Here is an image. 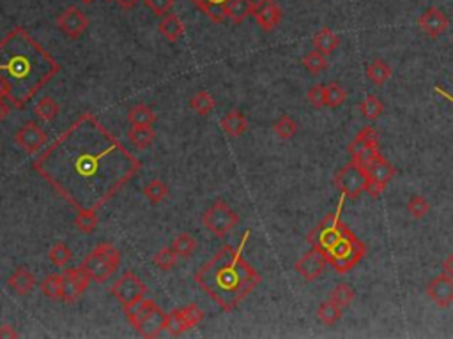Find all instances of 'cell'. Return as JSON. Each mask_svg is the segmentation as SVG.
Returning a JSON list of instances; mask_svg holds the SVG:
<instances>
[{
  "mask_svg": "<svg viewBox=\"0 0 453 339\" xmlns=\"http://www.w3.org/2000/svg\"><path fill=\"white\" fill-rule=\"evenodd\" d=\"M39 177L76 211L105 207L142 163L92 113H82L32 163Z\"/></svg>",
  "mask_w": 453,
  "mask_h": 339,
  "instance_id": "obj_1",
  "label": "cell"
},
{
  "mask_svg": "<svg viewBox=\"0 0 453 339\" xmlns=\"http://www.w3.org/2000/svg\"><path fill=\"white\" fill-rule=\"evenodd\" d=\"M59 71L61 64L23 27L0 39V78L8 85V101L15 108L29 105Z\"/></svg>",
  "mask_w": 453,
  "mask_h": 339,
  "instance_id": "obj_2",
  "label": "cell"
},
{
  "mask_svg": "<svg viewBox=\"0 0 453 339\" xmlns=\"http://www.w3.org/2000/svg\"><path fill=\"white\" fill-rule=\"evenodd\" d=\"M250 230L243 234L238 248L225 244L215 257L195 272V282L225 313H231L259 287V274L243 257Z\"/></svg>",
  "mask_w": 453,
  "mask_h": 339,
  "instance_id": "obj_3",
  "label": "cell"
},
{
  "mask_svg": "<svg viewBox=\"0 0 453 339\" xmlns=\"http://www.w3.org/2000/svg\"><path fill=\"white\" fill-rule=\"evenodd\" d=\"M366 253V246L363 244L361 239L356 237L347 225L344 226L342 234L336 237V241L329 246L326 251H322V257L326 258L329 265L335 269L338 274H347L351 269H354L359 262L363 260Z\"/></svg>",
  "mask_w": 453,
  "mask_h": 339,
  "instance_id": "obj_4",
  "label": "cell"
},
{
  "mask_svg": "<svg viewBox=\"0 0 453 339\" xmlns=\"http://www.w3.org/2000/svg\"><path fill=\"white\" fill-rule=\"evenodd\" d=\"M124 313L129 324L136 329V332L142 338H158L165 331L166 313H163L161 309L156 306V302L151 301V299L144 297L142 301L128 306V308H124Z\"/></svg>",
  "mask_w": 453,
  "mask_h": 339,
  "instance_id": "obj_5",
  "label": "cell"
},
{
  "mask_svg": "<svg viewBox=\"0 0 453 339\" xmlns=\"http://www.w3.org/2000/svg\"><path fill=\"white\" fill-rule=\"evenodd\" d=\"M345 200H347V196H340V202L335 211L326 214L324 218H322V221L308 234V244L314 249H317L319 253L326 251V249L336 241V237L342 234V230H344L345 223L340 219V214L344 211Z\"/></svg>",
  "mask_w": 453,
  "mask_h": 339,
  "instance_id": "obj_6",
  "label": "cell"
},
{
  "mask_svg": "<svg viewBox=\"0 0 453 339\" xmlns=\"http://www.w3.org/2000/svg\"><path fill=\"white\" fill-rule=\"evenodd\" d=\"M333 184L342 195L354 200L361 193H365L366 184V172L356 161H349L347 165L342 166L333 177Z\"/></svg>",
  "mask_w": 453,
  "mask_h": 339,
  "instance_id": "obj_7",
  "label": "cell"
},
{
  "mask_svg": "<svg viewBox=\"0 0 453 339\" xmlns=\"http://www.w3.org/2000/svg\"><path fill=\"white\" fill-rule=\"evenodd\" d=\"M202 223L211 234H215L216 237H225L229 232L234 228L239 223L238 212L232 211L226 202L216 200L211 207L206 211V214L202 216Z\"/></svg>",
  "mask_w": 453,
  "mask_h": 339,
  "instance_id": "obj_8",
  "label": "cell"
},
{
  "mask_svg": "<svg viewBox=\"0 0 453 339\" xmlns=\"http://www.w3.org/2000/svg\"><path fill=\"white\" fill-rule=\"evenodd\" d=\"M112 295L121 302L122 308H128L148 295V287L138 276L133 274V272H126L112 285Z\"/></svg>",
  "mask_w": 453,
  "mask_h": 339,
  "instance_id": "obj_9",
  "label": "cell"
},
{
  "mask_svg": "<svg viewBox=\"0 0 453 339\" xmlns=\"http://www.w3.org/2000/svg\"><path fill=\"white\" fill-rule=\"evenodd\" d=\"M15 142L27 152V154H36L48 144V135L45 129L39 128L36 122H27L18 129L15 136Z\"/></svg>",
  "mask_w": 453,
  "mask_h": 339,
  "instance_id": "obj_10",
  "label": "cell"
},
{
  "mask_svg": "<svg viewBox=\"0 0 453 339\" xmlns=\"http://www.w3.org/2000/svg\"><path fill=\"white\" fill-rule=\"evenodd\" d=\"M252 16L264 32H273L282 22V9L275 0H257L253 2Z\"/></svg>",
  "mask_w": 453,
  "mask_h": 339,
  "instance_id": "obj_11",
  "label": "cell"
},
{
  "mask_svg": "<svg viewBox=\"0 0 453 339\" xmlns=\"http://www.w3.org/2000/svg\"><path fill=\"white\" fill-rule=\"evenodd\" d=\"M57 27L68 38L76 39L87 31L89 18L85 16V13L82 9H78L76 6H69L59 18H57Z\"/></svg>",
  "mask_w": 453,
  "mask_h": 339,
  "instance_id": "obj_12",
  "label": "cell"
},
{
  "mask_svg": "<svg viewBox=\"0 0 453 339\" xmlns=\"http://www.w3.org/2000/svg\"><path fill=\"white\" fill-rule=\"evenodd\" d=\"M326 258L322 257V253H319L317 249H310L308 253H305L298 262H296L294 269L305 281H315L322 276V272L326 271Z\"/></svg>",
  "mask_w": 453,
  "mask_h": 339,
  "instance_id": "obj_13",
  "label": "cell"
},
{
  "mask_svg": "<svg viewBox=\"0 0 453 339\" xmlns=\"http://www.w3.org/2000/svg\"><path fill=\"white\" fill-rule=\"evenodd\" d=\"M425 294L438 308H448L453 302V278L443 272L438 278L431 279L425 287Z\"/></svg>",
  "mask_w": 453,
  "mask_h": 339,
  "instance_id": "obj_14",
  "label": "cell"
},
{
  "mask_svg": "<svg viewBox=\"0 0 453 339\" xmlns=\"http://www.w3.org/2000/svg\"><path fill=\"white\" fill-rule=\"evenodd\" d=\"M450 20L439 8L432 6L418 18V29L429 38H439L448 31Z\"/></svg>",
  "mask_w": 453,
  "mask_h": 339,
  "instance_id": "obj_15",
  "label": "cell"
},
{
  "mask_svg": "<svg viewBox=\"0 0 453 339\" xmlns=\"http://www.w3.org/2000/svg\"><path fill=\"white\" fill-rule=\"evenodd\" d=\"M379 147V135L372 126H366L363 128L358 135L354 136L351 144L347 145V154L351 156V159L358 158L363 152L371 151V149Z\"/></svg>",
  "mask_w": 453,
  "mask_h": 339,
  "instance_id": "obj_16",
  "label": "cell"
},
{
  "mask_svg": "<svg viewBox=\"0 0 453 339\" xmlns=\"http://www.w3.org/2000/svg\"><path fill=\"white\" fill-rule=\"evenodd\" d=\"M82 265L87 269V272L91 274L92 281H96V282H106L110 278H112V274H115V271H113V269L110 267V265L106 264L101 257H99L96 249L94 251L89 253Z\"/></svg>",
  "mask_w": 453,
  "mask_h": 339,
  "instance_id": "obj_17",
  "label": "cell"
},
{
  "mask_svg": "<svg viewBox=\"0 0 453 339\" xmlns=\"http://www.w3.org/2000/svg\"><path fill=\"white\" fill-rule=\"evenodd\" d=\"M158 31H159V34L166 39V41L175 43V41H179L182 36H185L186 27L178 15H166V16H163L161 22H159Z\"/></svg>",
  "mask_w": 453,
  "mask_h": 339,
  "instance_id": "obj_18",
  "label": "cell"
},
{
  "mask_svg": "<svg viewBox=\"0 0 453 339\" xmlns=\"http://www.w3.org/2000/svg\"><path fill=\"white\" fill-rule=\"evenodd\" d=\"M365 172H366V179L384 182V184H388V182L393 179V175L396 174L395 166H393L388 159L382 158V156L375 158L374 161L368 165V168H366Z\"/></svg>",
  "mask_w": 453,
  "mask_h": 339,
  "instance_id": "obj_19",
  "label": "cell"
},
{
  "mask_svg": "<svg viewBox=\"0 0 453 339\" xmlns=\"http://www.w3.org/2000/svg\"><path fill=\"white\" fill-rule=\"evenodd\" d=\"M8 285L11 290H15L18 295H29L32 288L36 287V278L31 271L27 269H16L8 279Z\"/></svg>",
  "mask_w": 453,
  "mask_h": 339,
  "instance_id": "obj_20",
  "label": "cell"
},
{
  "mask_svg": "<svg viewBox=\"0 0 453 339\" xmlns=\"http://www.w3.org/2000/svg\"><path fill=\"white\" fill-rule=\"evenodd\" d=\"M312 45H314V48L317 50V52L324 53V55H331L340 46V38L329 27H324V29H321V31L314 36Z\"/></svg>",
  "mask_w": 453,
  "mask_h": 339,
  "instance_id": "obj_21",
  "label": "cell"
},
{
  "mask_svg": "<svg viewBox=\"0 0 453 339\" xmlns=\"http://www.w3.org/2000/svg\"><path fill=\"white\" fill-rule=\"evenodd\" d=\"M252 9L253 0H226L225 4L226 18L231 20L232 23H236V25L245 22L252 15Z\"/></svg>",
  "mask_w": 453,
  "mask_h": 339,
  "instance_id": "obj_22",
  "label": "cell"
},
{
  "mask_svg": "<svg viewBox=\"0 0 453 339\" xmlns=\"http://www.w3.org/2000/svg\"><path fill=\"white\" fill-rule=\"evenodd\" d=\"M220 124H222L223 131H225L226 135L234 136V138L236 136H241L243 133H246V129H248V121H246L245 115H243L241 112H238V110H232V112L226 113Z\"/></svg>",
  "mask_w": 453,
  "mask_h": 339,
  "instance_id": "obj_23",
  "label": "cell"
},
{
  "mask_svg": "<svg viewBox=\"0 0 453 339\" xmlns=\"http://www.w3.org/2000/svg\"><path fill=\"white\" fill-rule=\"evenodd\" d=\"M196 8L201 9L211 22L222 23L226 18L225 4L226 0H192Z\"/></svg>",
  "mask_w": 453,
  "mask_h": 339,
  "instance_id": "obj_24",
  "label": "cell"
},
{
  "mask_svg": "<svg viewBox=\"0 0 453 339\" xmlns=\"http://www.w3.org/2000/svg\"><path fill=\"white\" fill-rule=\"evenodd\" d=\"M156 131L152 126H131L128 131L129 144L135 145L136 149H148L154 142Z\"/></svg>",
  "mask_w": 453,
  "mask_h": 339,
  "instance_id": "obj_25",
  "label": "cell"
},
{
  "mask_svg": "<svg viewBox=\"0 0 453 339\" xmlns=\"http://www.w3.org/2000/svg\"><path fill=\"white\" fill-rule=\"evenodd\" d=\"M366 78L371 80L374 85L381 87V85H384L391 78V68L384 61H381V59H375V61H372L371 64L366 66Z\"/></svg>",
  "mask_w": 453,
  "mask_h": 339,
  "instance_id": "obj_26",
  "label": "cell"
},
{
  "mask_svg": "<svg viewBox=\"0 0 453 339\" xmlns=\"http://www.w3.org/2000/svg\"><path fill=\"white\" fill-rule=\"evenodd\" d=\"M317 318L326 327H335L340 322V318H342V308L336 306L331 299H326L317 308Z\"/></svg>",
  "mask_w": 453,
  "mask_h": 339,
  "instance_id": "obj_27",
  "label": "cell"
},
{
  "mask_svg": "<svg viewBox=\"0 0 453 339\" xmlns=\"http://www.w3.org/2000/svg\"><path fill=\"white\" fill-rule=\"evenodd\" d=\"M359 112H361L363 119H366V121H378L382 112H384V105L375 94H368L359 103Z\"/></svg>",
  "mask_w": 453,
  "mask_h": 339,
  "instance_id": "obj_28",
  "label": "cell"
},
{
  "mask_svg": "<svg viewBox=\"0 0 453 339\" xmlns=\"http://www.w3.org/2000/svg\"><path fill=\"white\" fill-rule=\"evenodd\" d=\"M64 276L69 279V281L73 282V287L76 288V292H78L80 295H82L83 292L87 290L89 285H91V282H92L91 274H89L87 269L83 267V265H80V267H69V269H66Z\"/></svg>",
  "mask_w": 453,
  "mask_h": 339,
  "instance_id": "obj_29",
  "label": "cell"
},
{
  "mask_svg": "<svg viewBox=\"0 0 453 339\" xmlns=\"http://www.w3.org/2000/svg\"><path fill=\"white\" fill-rule=\"evenodd\" d=\"M32 112H34V115L39 119V121L50 122V121H55L57 115H59V112H61V108H59V105H57L55 99L43 98L36 103V106Z\"/></svg>",
  "mask_w": 453,
  "mask_h": 339,
  "instance_id": "obj_30",
  "label": "cell"
},
{
  "mask_svg": "<svg viewBox=\"0 0 453 339\" xmlns=\"http://www.w3.org/2000/svg\"><path fill=\"white\" fill-rule=\"evenodd\" d=\"M41 292L50 301H62V274H50L41 281Z\"/></svg>",
  "mask_w": 453,
  "mask_h": 339,
  "instance_id": "obj_31",
  "label": "cell"
},
{
  "mask_svg": "<svg viewBox=\"0 0 453 339\" xmlns=\"http://www.w3.org/2000/svg\"><path fill=\"white\" fill-rule=\"evenodd\" d=\"M128 121L131 126H152L156 122V115L149 106L136 105L129 110Z\"/></svg>",
  "mask_w": 453,
  "mask_h": 339,
  "instance_id": "obj_32",
  "label": "cell"
},
{
  "mask_svg": "<svg viewBox=\"0 0 453 339\" xmlns=\"http://www.w3.org/2000/svg\"><path fill=\"white\" fill-rule=\"evenodd\" d=\"M347 101V91L338 82H329L326 85V106L338 108Z\"/></svg>",
  "mask_w": 453,
  "mask_h": 339,
  "instance_id": "obj_33",
  "label": "cell"
},
{
  "mask_svg": "<svg viewBox=\"0 0 453 339\" xmlns=\"http://www.w3.org/2000/svg\"><path fill=\"white\" fill-rule=\"evenodd\" d=\"M301 62H303V66H305L306 71L312 73V75H321V73L328 68L326 55L324 53L317 52V50L306 53V55L301 59Z\"/></svg>",
  "mask_w": 453,
  "mask_h": 339,
  "instance_id": "obj_34",
  "label": "cell"
},
{
  "mask_svg": "<svg viewBox=\"0 0 453 339\" xmlns=\"http://www.w3.org/2000/svg\"><path fill=\"white\" fill-rule=\"evenodd\" d=\"M354 297H356L354 290L349 287L347 282H340V285H336V287L329 292L328 299H331L336 306H340V308L344 309L347 308V306H351V302L354 301Z\"/></svg>",
  "mask_w": 453,
  "mask_h": 339,
  "instance_id": "obj_35",
  "label": "cell"
},
{
  "mask_svg": "<svg viewBox=\"0 0 453 339\" xmlns=\"http://www.w3.org/2000/svg\"><path fill=\"white\" fill-rule=\"evenodd\" d=\"M165 331L168 332L170 336H174V338H178V336H182L186 331H189L188 325H186V322H185V318H182L181 309H174V311L166 313Z\"/></svg>",
  "mask_w": 453,
  "mask_h": 339,
  "instance_id": "obj_36",
  "label": "cell"
},
{
  "mask_svg": "<svg viewBox=\"0 0 453 339\" xmlns=\"http://www.w3.org/2000/svg\"><path fill=\"white\" fill-rule=\"evenodd\" d=\"M152 264L159 269V271H172L178 265V253L172 248H163L152 257Z\"/></svg>",
  "mask_w": 453,
  "mask_h": 339,
  "instance_id": "obj_37",
  "label": "cell"
},
{
  "mask_svg": "<svg viewBox=\"0 0 453 339\" xmlns=\"http://www.w3.org/2000/svg\"><path fill=\"white\" fill-rule=\"evenodd\" d=\"M189 106H192V110H195L199 115H209V113L215 110V99H213V96L209 94V92L201 91L189 99Z\"/></svg>",
  "mask_w": 453,
  "mask_h": 339,
  "instance_id": "obj_38",
  "label": "cell"
},
{
  "mask_svg": "<svg viewBox=\"0 0 453 339\" xmlns=\"http://www.w3.org/2000/svg\"><path fill=\"white\" fill-rule=\"evenodd\" d=\"M166 195H168V186L165 184L163 181H158V179H154V181L148 182L144 188V196L148 198L151 204H159V202H163L166 198Z\"/></svg>",
  "mask_w": 453,
  "mask_h": 339,
  "instance_id": "obj_39",
  "label": "cell"
},
{
  "mask_svg": "<svg viewBox=\"0 0 453 339\" xmlns=\"http://www.w3.org/2000/svg\"><path fill=\"white\" fill-rule=\"evenodd\" d=\"M172 249L178 253V257L189 258L196 249V239L192 237L189 234H181L174 239L172 242Z\"/></svg>",
  "mask_w": 453,
  "mask_h": 339,
  "instance_id": "obj_40",
  "label": "cell"
},
{
  "mask_svg": "<svg viewBox=\"0 0 453 339\" xmlns=\"http://www.w3.org/2000/svg\"><path fill=\"white\" fill-rule=\"evenodd\" d=\"M99 218L94 211H78L75 218V226L82 234H92L98 228Z\"/></svg>",
  "mask_w": 453,
  "mask_h": 339,
  "instance_id": "obj_41",
  "label": "cell"
},
{
  "mask_svg": "<svg viewBox=\"0 0 453 339\" xmlns=\"http://www.w3.org/2000/svg\"><path fill=\"white\" fill-rule=\"evenodd\" d=\"M48 257H50V262H52L53 265H57V267H66V265L71 262L73 255L64 242H55V244L50 248Z\"/></svg>",
  "mask_w": 453,
  "mask_h": 339,
  "instance_id": "obj_42",
  "label": "cell"
},
{
  "mask_svg": "<svg viewBox=\"0 0 453 339\" xmlns=\"http://www.w3.org/2000/svg\"><path fill=\"white\" fill-rule=\"evenodd\" d=\"M273 131L276 133L278 138L291 140L292 136L298 133V124H296L294 119L289 117V115H282V117L273 124Z\"/></svg>",
  "mask_w": 453,
  "mask_h": 339,
  "instance_id": "obj_43",
  "label": "cell"
},
{
  "mask_svg": "<svg viewBox=\"0 0 453 339\" xmlns=\"http://www.w3.org/2000/svg\"><path fill=\"white\" fill-rule=\"evenodd\" d=\"M96 251H98L99 257H101L103 260H105L106 264L113 269V271L117 272L119 265H121V253L117 251V248H115V246L108 244V242H101V244L96 248Z\"/></svg>",
  "mask_w": 453,
  "mask_h": 339,
  "instance_id": "obj_44",
  "label": "cell"
},
{
  "mask_svg": "<svg viewBox=\"0 0 453 339\" xmlns=\"http://www.w3.org/2000/svg\"><path fill=\"white\" fill-rule=\"evenodd\" d=\"M408 212L415 219H423L425 216L431 212V204L425 196L415 195L409 198L408 202Z\"/></svg>",
  "mask_w": 453,
  "mask_h": 339,
  "instance_id": "obj_45",
  "label": "cell"
},
{
  "mask_svg": "<svg viewBox=\"0 0 453 339\" xmlns=\"http://www.w3.org/2000/svg\"><path fill=\"white\" fill-rule=\"evenodd\" d=\"M306 99L314 108H324L326 106V85L322 83H315L306 92Z\"/></svg>",
  "mask_w": 453,
  "mask_h": 339,
  "instance_id": "obj_46",
  "label": "cell"
},
{
  "mask_svg": "<svg viewBox=\"0 0 453 339\" xmlns=\"http://www.w3.org/2000/svg\"><path fill=\"white\" fill-rule=\"evenodd\" d=\"M181 313H182V318H185L186 325H188V329L196 327V325L204 320V311H202L196 304H188L186 308L181 309Z\"/></svg>",
  "mask_w": 453,
  "mask_h": 339,
  "instance_id": "obj_47",
  "label": "cell"
},
{
  "mask_svg": "<svg viewBox=\"0 0 453 339\" xmlns=\"http://www.w3.org/2000/svg\"><path fill=\"white\" fill-rule=\"evenodd\" d=\"M145 8L154 13L156 16H166L170 9L174 8V0H145Z\"/></svg>",
  "mask_w": 453,
  "mask_h": 339,
  "instance_id": "obj_48",
  "label": "cell"
},
{
  "mask_svg": "<svg viewBox=\"0 0 453 339\" xmlns=\"http://www.w3.org/2000/svg\"><path fill=\"white\" fill-rule=\"evenodd\" d=\"M384 182H378V181H372V179H366V184H365V193L368 196H372V198H379V196L384 193L386 189Z\"/></svg>",
  "mask_w": 453,
  "mask_h": 339,
  "instance_id": "obj_49",
  "label": "cell"
},
{
  "mask_svg": "<svg viewBox=\"0 0 453 339\" xmlns=\"http://www.w3.org/2000/svg\"><path fill=\"white\" fill-rule=\"evenodd\" d=\"M18 338V332L13 329V325H2L0 327V339H15Z\"/></svg>",
  "mask_w": 453,
  "mask_h": 339,
  "instance_id": "obj_50",
  "label": "cell"
},
{
  "mask_svg": "<svg viewBox=\"0 0 453 339\" xmlns=\"http://www.w3.org/2000/svg\"><path fill=\"white\" fill-rule=\"evenodd\" d=\"M443 272H445V274H448L450 278H453V253L450 255L448 258H446L445 262H443Z\"/></svg>",
  "mask_w": 453,
  "mask_h": 339,
  "instance_id": "obj_51",
  "label": "cell"
},
{
  "mask_svg": "<svg viewBox=\"0 0 453 339\" xmlns=\"http://www.w3.org/2000/svg\"><path fill=\"white\" fill-rule=\"evenodd\" d=\"M115 2H117V6L121 9H131L138 4L140 0H115Z\"/></svg>",
  "mask_w": 453,
  "mask_h": 339,
  "instance_id": "obj_52",
  "label": "cell"
},
{
  "mask_svg": "<svg viewBox=\"0 0 453 339\" xmlns=\"http://www.w3.org/2000/svg\"><path fill=\"white\" fill-rule=\"evenodd\" d=\"M9 98V89L6 85V82L0 78V101H6Z\"/></svg>",
  "mask_w": 453,
  "mask_h": 339,
  "instance_id": "obj_53",
  "label": "cell"
},
{
  "mask_svg": "<svg viewBox=\"0 0 453 339\" xmlns=\"http://www.w3.org/2000/svg\"><path fill=\"white\" fill-rule=\"evenodd\" d=\"M8 113H9V106L6 105L4 101H0V122L4 121L6 117H8Z\"/></svg>",
  "mask_w": 453,
  "mask_h": 339,
  "instance_id": "obj_54",
  "label": "cell"
},
{
  "mask_svg": "<svg viewBox=\"0 0 453 339\" xmlns=\"http://www.w3.org/2000/svg\"><path fill=\"white\" fill-rule=\"evenodd\" d=\"M436 91H438V92H439V94H443V96H445V98H448V99H450V101H452V103H453V98H452V96H450V94H446V92H445V91H443V89H441V87H439V85H436Z\"/></svg>",
  "mask_w": 453,
  "mask_h": 339,
  "instance_id": "obj_55",
  "label": "cell"
},
{
  "mask_svg": "<svg viewBox=\"0 0 453 339\" xmlns=\"http://www.w3.org/2000/svg\"><path fill=\"white\" fill-rule=\"evenodd\" d=\"M80 2H83V4H92L94 0H80Z\"/></svg>",
  "mask_w": 453,
  "mask_h": 339,
  "instance_id": "obj_56",
  "label": "cell"
},
{
  "mask_svg": "<svg viewBox=\"0 0 453 339\" xmlns=\"http://www.w3.org/2000/svg\"><path fill=\"white\" fill-rule=\"evenodd\" d=\"M105 2H110V0H105Z\"/></svg>",
  "mask_w": 453,
  "mask_h": 339,
  "instance_id": "obj_57",
  "label": "cell"
}]
</instances>
